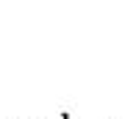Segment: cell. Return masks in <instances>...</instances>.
I'll use <instances>...</instances> for the list:
<instances>
[{"label": "cell", "mask_w": 125, "mask_h": 119, "mask_svg": "<svg viewBox=\"0 0 125 119\" xmlns=\"http://www.w3.org/2000/svg\"><path fill=\"white\" fill-rule=\"evenodd\" d=\"M58 119H70V114H58Z\"/></svg>", "instance_id": "6da1fadb"}]
</instances>
